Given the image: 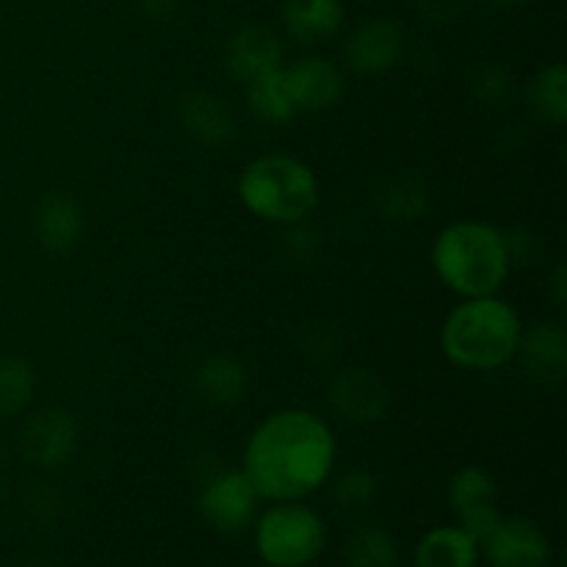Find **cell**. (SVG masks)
<instances>
[{
	"label": "cell",
	"instance_id": "29",
	"mask_svg": "<svg viewBox=\"0 0 567 567\" xmlns=\"http://www.w3.org/2000/svg\"><path fill=\"white\" fill-rule=\"evenodd\" d=\"M136 11L147 22H169L177 14V0H136Z\"/></svg>",
	"mask_w": 567,
	"mask_h": 567
},
{
	"label": "cell",
	"instance_id": "4",
	"mask_svg": "<svg viewBox=\"0 0 567 567\" xmlns=\"http://www.w3.org/2000/svg\"><path fill=\"white\" fill-rule=\"evenodd\" d=\"M236 188L249 214L282 227L305 221L319 205V177L293 155L269 153L249 161Z\"/></svg>",
	"mask_w": 567,
	"mask_h": 567
},
{
	"label": "cell",
	"instance_id": "5",
	"mask_svg": "<svg viewBox=\"0 0 567 567\" xmlns=\"http://www.w3.org/2000/svg\"><path fill=\"white\" fill-rule=\"evenodd\" d=\"M324 546V520L302 502H277L255 520V551L269 567H308Z\"/></svg>",
	"mask_w": 567,
	"mask_h": 567
},
{
	"label": "cell",
	"instance_id": "16",
	"mask_svg": "<svg viewBox=\"0 0 567 567\" xmlns=\"http://www.w3.org/2000/svg\"><path fill=\"white\" fill-rule=\"evenodd\" d=\"M225 64L233 81L247 86V83L280 70L282 66L280 37L266 25H244L241 31L233 33V39L227 42Z\"/></svg>",
	"mask_w": 567,
	"mask_h": 567
},
{
	"label": "cell",
	"instance_id": "17",
	"mask_svg": "<svg viewBox=\"0 0 567 567\" xmlns=\"http://www.w3.org/2000/svg\"><path fill=\"white\" fill-rule=\"evenodd\" d=\"M194 396L208 408H233L247 396L249 377L241 360L227 354H210L192 374Z\"/></svg>",
	"mask_w": 567,
	"mask_h": 567
},
{
	"label": "cell",
	"instance_id": "1",
	"mask_svg": "<svg viewBox=\"0 0 567 567\" xmlns=\"http://www.w3.org/2000/svg\"><path fill=\"white\" fill-rule=\"evenodd\" d=\"M338 441L330 424L310 410H277L266 415L244 449V474L260 498L302 502L321 491L336 468Z\"/></svg>",
	"mask_w": 567,
	"mask_h": 567
},
{
	"label": "cell",
	"instance_id": "25",
	"mask_svg": "<svg viewBox=\"0 0 567 567\" xmlns=\"http://www.w3.org/2000/svg\"><path fill=\"white\" fill-rule=\"evenodd\" d=\"M377 493H380L377 476L365 468H352L332 482L330 502L336 504L338 509H343V513H354V509L369 507L377 498Z\"/></svg>",
	"mask_w": 567,
	"mask_h": 567
},
{
	"label": "cell",
	"instance_id": "11",
	"mask_svg": "<svg viewBox=\"0 0 567 567\" xmlns=\"http://www.w3.org/2000/svg\"><path fill=\"white\" fill-rule=\"evenodd\" d=\"M330 408L349 424H377L391 410V388L369 369L347 365L336 371L327 385Z\"/></svg>",
	"mask_w": 567,
	"mask_h": 567
},
{
	"label": "cell",
	"instance_id": "18",
	"mask_svg": "<svg viewBox=\"0 0 567 567\" xmlns=\"http://www.w3.org/2000/svg\"><path fill=\"white\" fill-rule=\"evenodd\" d=\"M347 11L341 0H286L282 6V25L286 33L299 44L330 42L343 28Z\"/></svg>",
	"mask_w": 567,
	"mask_h": 567
},
{
	"label": "cell",
	"instance_id": "8",
	"mask_svg": "<svg viewBox=\"0 0 567 567\" xmlns=\"http://www.w3.org/2000/svg\"><path fill=\"white\" fill-rule=\"evenodd\" d=\"M408 37L391 17H369L347 33L343 61L358 75H382L404 59Z\"/></svg>",
	"mask_w": 567,
	"mask_h": 567
},
{
	"label": "cell",
	"instance_id": "23",
	"mask_svg": "<svg viewBox=\"0 0 567 567\" xmlns=\"http://www.w3.org/2000/svg\"><path fill=\"white\" fill-rule=\"evenodd\" d=\"M343 565L399 567V546L388 529L377 524H363L352 529V535L343 543Z\"/></svg>",
	"mask_w": 567,
	"mask_h": 567
},
{
	"label": "cell",
	"instance_id": "10",
	"mask_svg": "<svg viewBox=\"0 0 567 567\" xmlns=\"http://www.w3.org/2000/svg\"><path fill=\"white\" fill-rule=\"evenodd\" d=\"M491 567H548L554 548L546 532L529 518H498L480 540Z\"/></svg>",
	"mask_w": 567,
	"mask_h": 567
},
{
	"label": "cell",
	"instance_id": "30",
	"mask_svg": "<svg viewBox=\"0 0 567 567\" xmlns=\"http://www.w3.org/2000/svg\"><path fill=\"white\" fill-rule=\"evenodd\" d=\"M551 286H554V299H557L559 308H565V299H567V271H565V266H557Z\"/></svg>",
	"mask_w": 567,
	"mask_h": 567
},
{
	"label": "cell",
	"instance_id": "26",
	"mask_svg": "<svg viewBox=\"0 0 567 567\" xmlns=\"http://www.w3.org/2000/svg\"><path fill=\"white\" fill-rule=\"evenodd\" d=\"M471 89H474V97L485 105H504L513 94V75H509L507 66L485 64L476 70Z\"/></svg>",
	"mask_w": 567,
	"mask_h": 567
},
{
	"label": "cell",
	"instance_id": "31",
	"mask_svg": "<svg viewBox=\"0 0 567 567\" xmlns=\"http://www.w3.org/2000/svg\"><path fill=\"white\" fill-rule=\"evenodd\" d=\"M493 6H498V9H515V6L526 3V0H491Z\"/></svg>",
	"mask_w": 567,
	"mask_h": 567
},
{
	"label": "cell",
	"instance_id": "12",
	"mask_svg": "<svg viewBox=\"0 0 567 567\" xmlns=\"http://www.w3.org/2000/svg\"><path fill=\"white\" fill-rule=\"evenodd\" d=\"M515 358L535 385L557 391L567 377V332L551 321H537L520 332Z\"/></svg>",
	"mask_w": 567,
	"mask_h": 567
},
{
	"label": "cell",
	"instance_id": "19",
	"mask_svg": "<svg viewBox=\"0 0 567 567\" xmlns=\"http://www.w3.org/2000/svg\"><path fill=\"white\" fill-rule=\"evenodd\" d=\"M374 208L388 221H419L432 208L430 186L415 175H388L374 188Z\"/></svg>",
	"mask_w": 567,
	"mask_h": 567
},
{
	"label": "cell",
	"instance_id": "24",
	"mask_svg": "<svg viewBox=\"0 0 567 567\" xmlns=\"http://www.w3.org/2000/svg\"><path fill=\"white\" fill-rule=\"evenodd\" d=\"M37 391V374L25 358H0V419H14L28 410Z\"/></svg>",
	"mask_w": 567,
	"mask_h": 567
},
{
	"label": "cell",
	"instance_id": "3",
	"mask_svg": "<svg viewBox=\"0 0 567 567\" xmlns=\"http://www.w3.org/2000/svg\"><path fill=\"white\" fill-rule=\"evenodd\" d=\"M520 332L518 310L498 293L463 299L443 321L441 349L457 369L493 371L515 360Z\"/></svg>",
	"mask_w": 567,
	"mask_h": 567
},
{
	"label": "cell",
	"instance_id": "28",
	"mask_svg": "<svg viewBox=\"0 0 567 567\" xmlns=\"http://www.w3.org/2000/svg\"><path fill=\"white\" fill-rule=\"evenodd\" d=\"M291 227V233H288V249H291V258L293 260H308L313 258L316 252V233L310 230L305 221H299V225H288Z\"/></svg>",
	"mask_w": 567,
	"mask_h": 567
},
{
	"label": "cell",
	"instance_id": "9",
	"mask_svg": "<svg viewBox=\"0 0 567 567\" xmlns=\"http://www.w3.org/2000/svg\"><path fill=\"white\" fill-rule=\"evenodd\" d=\"M449 502L460 518V529L468 532L476 543L502 518V491L493 474L480 465H463L449 482Z\"/></svg>",
	"mask_w": 567,
	"mask_h": 567
},
{
	"label": "cell",
	"instance_id": "2",
	"mask_svg": "<svg viewBox=\"0 0 567 567\" xmlns=\"http://www.w3.org/2000/svg\"><path fill=\"white\" fill-rule=\"evenodd\" d=\"M432 266L443 286L463 299L493 297L513 269L507 233L480 219L452 221L432 244Z\"/></svg>",
	"mask_w": 567,
	"mask_h": 567
},
{
	"label": "cell",
	"instance_id": "27",
	"mask_svg": "<svg viewBox=\"0 0 567 567\" xmlns=\"http://www.w3.org/2000/svg\"><path fill=\"white\" fill-rule=\"evenodd\" d=\"M415 9L430 22H454L465 14L468 0H415Z\"/></svg>",
	"mask_w": 567,
	"mask_h": 567
},
{
	"label": "cell",
	"instance_id": "32",
	"mask_svg": "<svg viewBox=\"0 0 567 567\" xmlns=\"http://www.w3.org/2000/svg\"><path fill=\"white\" fill-rule=\"evenodd\" d=\"M20 567H53L50 563H39V559H31V563H22Z\"/></svg>",
	"mask_w": 567,
	"mask_h": 567
},
{
	"label": "cell",
	"instance_id": "6",
	"mask_svg": "<svg viewBox=\"0 0 567 567\" xmlns=\"http://www.w3.org/2000/svg\"><path fill=\"white\" fill-rule=\"evenodd\" d=\"M258 491L244 471H219L208 476L199 493V515L219 535H241L258 515Z\"/></svg>",
	"mask_w": 567,
	"mask_h": 567
},
{
	"label": "cell",
	"instance_id": "15",
	"mask_svg": "<svg viewBox=\"0 0 567 567\" xmlns=\"http://www.w3.org/2000/svg\"><path fill=\"white\" fill-rule=\"evenodd\" d=\"M177 120L194 142L205 147H227L238 136V120L219 94L192 89L177 100Z\"/></svg>",
	"mask_w": 567,
	"mask_h": 567
},
{
	"label": "cell",
	"instance_id": "22",
	"mask_svg": "<svg viewBox=\"0 0 567 567\" xmlns=\"http://www.w3.org/2000/svg\"><path fill=\"white\" fill-rule=\"evenodd\" d=\"M247 103L252 114L258 120L269 122V125H286V122H291L299 114L282 66L269 72V75L258 78V81L247 83Z\"/></svg>",
	"mask_w": 567,
	"mask_h": 567
},
{
	"label": "cell",
	"instance_id": "14",
	"mask_svg": "<svg viewBox=\"0 0 567 567\" xmlns=\"http://www.w3.org/2000/svg\"><path fill=\"white\" fill-rule=\"evenodd\" d=\"M288 89L297 103V111H327L343 97L347 92V78L336 61L324 55H308V59L293 61L291 66H282Z\"/></svg>",
	"mask_w": 567,
	"mask_h": 567
},
{
	"label": "cell",
	"instance_id": "21",
	"mask_svg": "<svg viewBox=\"0 0 567 567\" xmlns=\"http://www.w3.org/2000/svg\"><path fill=\"white\" fill-rule=\"evenodd\" d=\"M526 109L537 122L565 125L567 122V66L563 61L543 66L526 86Z\"/></svg>",
	"mask_w": 567,
	"mask_h": 567
},
{
	"label": "cell",
	"instance_id": "20",
	"mask_svg": "<svg viewBox=\"0 0 567 567\" xmlns=\"http://www.w3.org/2000/svg\"><path fill=\"white\" fill-rule=\"evenodd\" d=\"M480 543L460 526H437L415 546V567H476Z\"/></svg>",
	"mask_w": 567,
	"mask_h": 567
},
{
	"label": "cell",
	"instance_id": "7",
	"mask_svg": "<svg viewBox=\"0 0 567 567\" xmlns=\"http://www.w3.org/2000/svg\"><path fill=\"white\" fill-rule=\"evenodd\" d=\"M78 432L75 415L66 408H39L25 419L20 430V449L25 460L37 468L55 471L64 468L78 452Z\"/></svg>",
	"mask_w": 567,
	"mask_h": 567
},
{
	"label": "cell",
	"instance_id": "13",
	"mask_svg": "<svg viewBox=\"0 0 567 567\" xmlns=\"http://www.w3.org/2000/svg\"><path fill=\"white\" fill-rule=\"evenodd\" d=\"M33 236L44 252L66 255L81 244L86 230V214L81 199L70 192H48L33 205Z\"/></svg>",
	"mask_w": 567,
	"mask_h": 567
}]
</instances>
